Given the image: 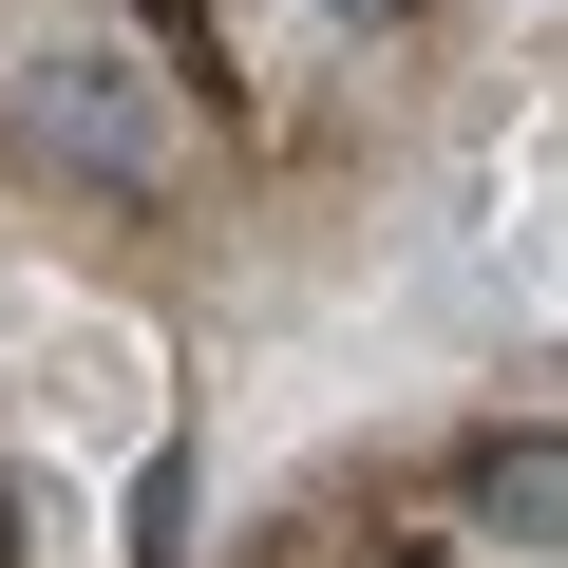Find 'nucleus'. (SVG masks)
Wrapping results in <instances>:
<instances>
[{
	"label": "nucleus",
	"instance_id": "f257e3e1",
	"mask_svg": "<svg viewBox=\"0 0 568 568\" xmlns=\"http://www.w3.org/2000/svg\"><path fill=\"white\" fill-rule=\"evenodd\" d=\"M39 152L95 171V190H152V171H171V114H152L114 58H39Z\"/></svg>",
	"mask_w": 568,
	"mask_h": 568
},
{
	"label": "nucleus",
	"instance_id": "f03ea898",
	"mask_svg": "<svg viewBox=\"0 0 568 568\" xmlns=\"http://www.w3.org/2000/svg\"><path fill=\"white\" fill-rule=\"evenodd\" d=\"M455 511H474V549H493V568H568V436H493Z\"/></svg>",
	"mask_w": 568,
	"mask_h": 568
},
{
	"label": "nucleus",
	"instance_id": "7ed1b4c3",
	"mask_svg": "<svg viewBox=\"0 0 568 568\" xmlns=\"http://www.w3.org/2000/svg\"><path fill=\"white\" fill-rule=\"evenodd\" d=\"M323 20H342V39H398V20H417V0H323Z\"/></svg>",
	"mask_w": 568,
	"mask_h": 568
}]
</instances>
